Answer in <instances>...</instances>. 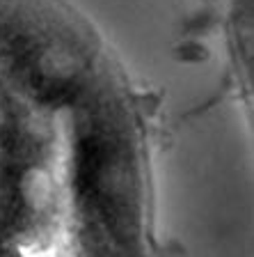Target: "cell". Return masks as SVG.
<instances>
[{
    "mask_svg": "<svg viewBox=\"0 0 254 257\" xmlns=\"http://www.w3.org/2000/svg\"><path fill=\"white\" fill-rule=\"evenodd\" d=\"M0 257H158L147 92L71 0H0Z\"/></svg>",
    "mask_w": 254,
    "mask_h": 257,
    "instance_id": "obj_1",
    "label": "cell"
}]
</instances>
